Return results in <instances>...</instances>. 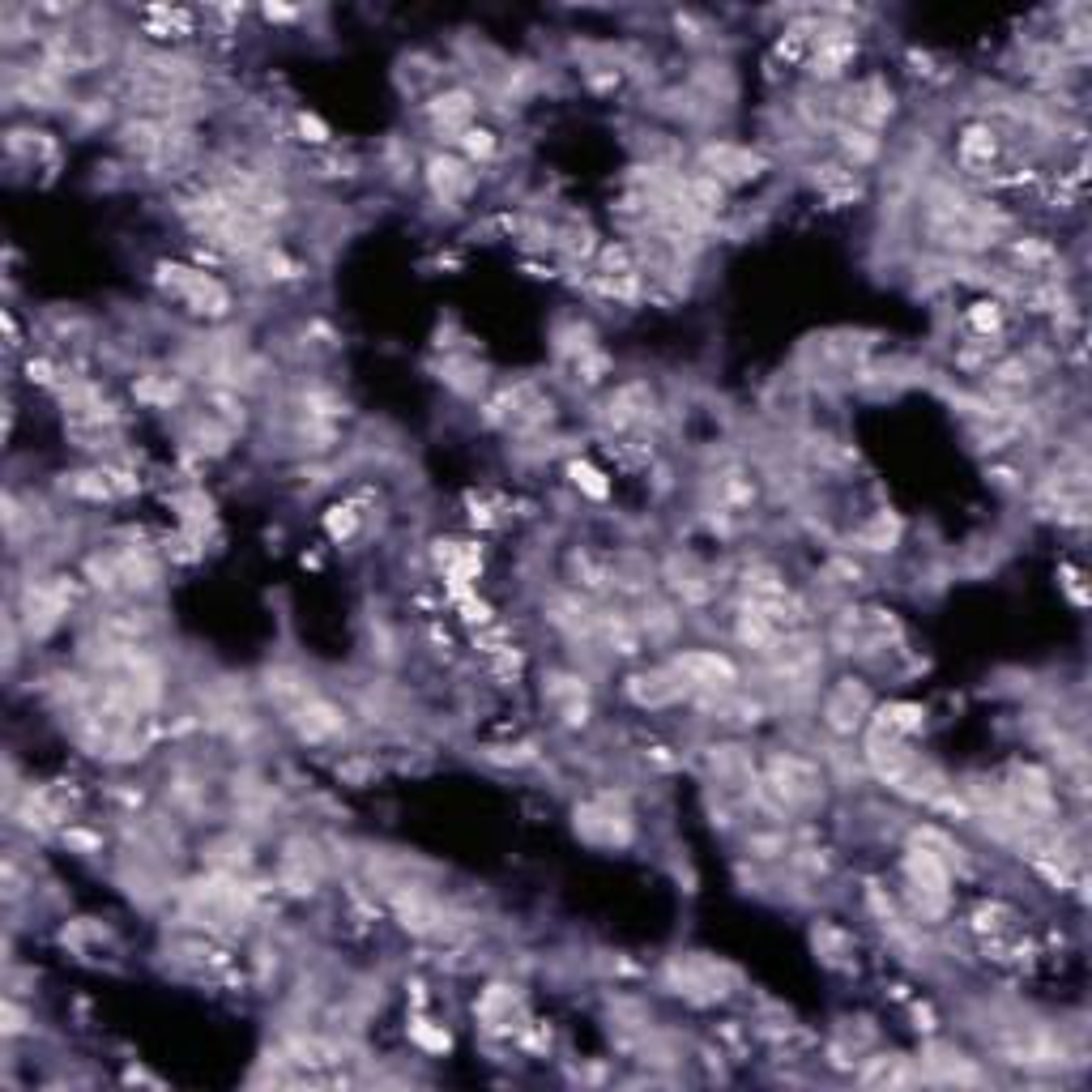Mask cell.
Wrapping results in <instances>:
<instances>
[{"instance_id": "cell-9", "label": "cell", "mask_w": 1092, "mask_h": 1092, "mask_svg": "<svg viewBox=\"0 0 1092 1092\" xmlns=\"http://www.w3.org/2000/svg\"><path fill=\"white\" fill-rule=\"evenodd\" d=\"M568 474H572V482H577L581 491L589 495V500H607V495H611V482H607V474H602V470H593L589 461H572V465H568Z\"/></svg>"}, {"instance_id": "cell-3", "label": "cell", "mask_w": 1092, "mask_h": 1092, "mask_svg": "<svg viewBox=\"0 0 1092 1092\" xmlns=\"http://www.w3.org/2000/svg\"><path fill=\"white\" fill-rule=\"evenodd\" d=\"M427 184H431L435 201L456 205L461 196L474 193V167L465 163L461 154H435L431 163H427Z\"/></svg>"}, {"instance_id": "cell-11", "label": "cell", "mask_w": 1092, "mask_h": 1092, "mask_svg": "<svg viewBox=\"0 0 1092 1092\" xmlns=\"http://www.w3.org/2000/svg\"><path fill=\"white\" fill-rule=\"evenodd\" d=\"M295 124H299V133H303V142H312V145H329V128H325L316 116H307V112H299L295 116Z\"/></svg>"}, {"instance_id": "cell-4", "label": "cell", "mask_w": 1092, "mask_h": 1092, "mask_svg": "<svg viewBox=\"0 0 1092 1092\" xmlns=\"http://www.w3.org/2000/svg\"><path fill=\"white\" fill-rule=\"evenodd\" d=\"M291 726L299 730L303 742H329L333 734H342L346 717H342L337 704L321 700V696H307L303 704H295V709H291Z\"/></svg>"}, {"instance_id": "cell-12", "label": "cell", "mask_w": 1092, "mask_h": 1092, "mask_svg": "<svg viewBox=\"0 0 1092 1092\" xmlns=\"http://www.w3.org/2000/svg\"><path fill=\"white\" fill-rule=\"evenodd\" d=\"M414 1041H419V1046H427V1050H449V1032L427 1028V1020H419V1025H414Z\"/></svg>"}, {"instance_id": "cell-10", "label": "cell", "mask_w": 1092, "mask_h": 1092, "mask_svg": "<svg viewBox=\"0 0 1092 1092\" xmlns=\"http://www.w3.org/2000/svg\"><path fill=\"white\" fill-rule=\"evenodd\" d=\"M969 325H973V333H981V337H999V329H1002V303H995V299L973 303Z\"/></svg>"}, {"instance_id": "cell-7", "label": "cell", "mask_w": 1092, "mask_h": 1092, "mask_svg": "<svg viewBox=\"0 0 1092 1092\" xmlns=\"http://www.w3.org/2000/svg\"><path fill=\"white\" fill-rule=\"evenodd\" d=\"M841 150H845V158L853 167H862V163H871V158L879 154V137L871 133V128H853L849 124L845 133H841Z\"/></svg>"}, {"instance_id": "cell-13", "label": "cell", "mask_w": 1092, "mask_h": 1092, "mask_svg": "<svg viewBox=\"0 0 1092 1092\" xmlns=\"http://www.w3.org/2000/svg\"><path fill=\"white\" fill-rule=\"evenodd\" d=\"M265 17H270V22H291V17H295V9H282V5H270V9H265Z\"/></svg>"}, {"instance_id": "cell-5", "label": "cell", "mask_w": 1092, "mask_h": 1092, "mask_svg": "<svg viewBox=\"0 0 1092 1092\" xmlns=\"http://www.w3.org/2000/svg\"><path fill=\"white\" fill-rule=\"evenodd\" d=\"M995 154H999V142L986 124L965 128V137H960V167H965V171H990Z\"/></svg>"}, {"instance_id": "cell-2", "label": "cell", "mask_w": 1092, "mask_h": 1092, "mask_svg": "<svg viewBox=\"0 0 1092 1092\" xmlns=\"http://www.w3.org/2000/svg\"><path fill=\"white\" fill-rule=\"evenodd\" d=\"M764 171V158L742 150V145L717 142L700 154V175H713L717 184H739V180H756Z\"/></svg>"}, {"instance_id": "cell-6", "label": "cell", "mask_w": 1092, "mask_h": 1092, "mask_svg": "<svg viewBox=\"0 0 1092 1092\" xmlns=\"http://www.w3.org/2000/svg\"><path fill=\"white\" fill-rule=\"evenodd\" d=\"M456 145H461V158H465L470 167H474V163H491L495 150H500V142H495L491 128H479V124L465 128L461 142H456Z\"/></svg>"}, {"instance_id": "cell-8", "label": "cell", "mask_w": 1092, "mask_h": 1092, "mask_svg": "<svg viewBox=\"0 0 1092 1092\" xmlns=\"http://www.w3.org/2000/svg\"><path fill=\"white\" fill-rule=\"evenodd\" d=\"M359 521H363V512L354 508V504H337V508H329V516H325V530H329L333 542H346V538L359 533Z\"/></svg>"}, {"instance_id": "cell-1", "label": "cell", "mask_w": 1092, "mask_h": 1092, "mask_svg": "<svg viewBox=\"0 0 1092 1092\" xmlns=\"http://www.w3.org/2000/svg\"><path fill=\"white\" fill-rule=\"evenodd\" d=\"M674 674L683 679V688H696V691H730L739 683V670L726 653L717 649H688L674 658Z\"/></svg>"}]
</instances>
